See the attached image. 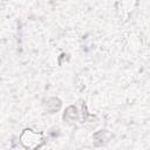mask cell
Here are the masks:
<instances>
[{
	"instance_id": "obj_1",
	"label": "cell",
	"mask_w": 150,
	"mask_h": 150,
	"mask_svg": "<svg viewBox=\"0 0 150 150\" xmlns=\"http://www.w3.org/2000/svg\"><path fill=\"white\" fill-rule=\"evenodd\" d=\"M21 143L25 148H39L40 142H42V135L34 132L33 130H25L20 136Z\"/></svg>"
},
{
	"instance_id": "obj_3",
	"label": "cell",
	"mask_w": 150,
	"mask_h": 150,
	"mask_svg": "<svg viewBox=\"0 0 150 150\" xmlns=\"http://www.w3.org/2000/svg\"><path fill=\"white\" fill-rule=\"evenodd\" d=\"M61 107V101L56 97H52L47 100V103L45 104V109L49 112V114H54L55 111H57Z\"/></svg>"
},
{
	"instance_id": "obj_4",
	"label": "cell",
	"mask_w": 150,
	"mask_h": 150,
	"mask_svg": "<svg viewBox=\"0 0 150 150\" xmlns=\"http://www.w3.org/2000/svg\"><path fill=\"white\" fill-rule=\"evenodd\" d=\"M77 118V109L74 105H69L63 114V120L67 122H73Z\"/></svg>"
},
{
	"instance_id": "obj_2",
	"label": "cell",
	"mask_w": 150,
	"mask_h": 150,
	"mask_svg": "<svg viewBox=\"0 0 150 150\" xmlns=\"http://www.w3.org/2000/svg\"><path fill=\"white\" fill-rule=\"evenodd\" d=\"M110 137H111V134L108 130H100V131H97L93 136L95 145H103V144H105L107 142H109Z\"/></svg>"
}]
</instances>
